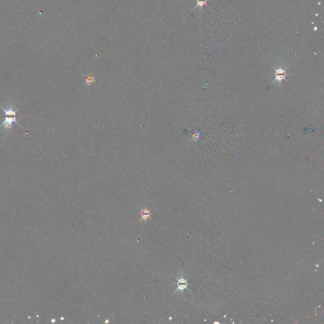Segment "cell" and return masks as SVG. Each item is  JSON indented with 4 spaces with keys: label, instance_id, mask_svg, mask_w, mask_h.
Masks as SVG:
<instances>
[{
    "label": "cell",
    "instance_id": "1",
    "mask_svg": "<svg viewBox=\"0 0 324 324\" xmlns=\"http://www.w3.org/2000/svg\"><path fill=\"white\" fill-rule=\"evenodd\" d=\"M0 107L2 108V110L4 112L5 114L4 121L2 123V124L0 125V127H4L5 129H7V130L10 131L12 128V126L14 123L17 124L20 127H22L17 120V112L18 110H15L12 106H9L5 109L2 106L0 105Z\"/></svg>",
    "mask_w": 324,
    "mask_h": 324
},
{
    "label": "cell",
    "instance_id": "2",
    "mask_svg": "<svg viewBox=\"0 0 324 324\" xmlns=\"http://www.w3.org/2000/svg\"><path fill=\"white\" fill-rule=\"evenodd\" d=\"M274 70L275 71V78L272 81V83H273V82L277 81L278 83H279L280 84H282V81L283 80H286V77L287 76V74L286 72V70L282 69L281 67H279L278 69L274 68Z\"/></svg>",
    "mask_w": 324,
    "mask_h": 324
},
{
    "label": "cell",
    "instance_id": "3",
    "mask_svg": "<svg viewBox=\"0 0 324 324\" xmlns=\"http://www.w3.org/2000/svg\"><path fill=\"white\" fill-rule=\"evenodd\" d=\"M177 285H178V288L175 291V292H176L177 291H182L184 289L186 288L187 283L186 282V280L185 279H184L183 278H178Z\"/></svg>",
    "mask_w": 324,
    "mask_h": 324
},
{
    "label": "cell",
    "instance_id": "4",
    "mask_svg": "<svg viewBox=\"0 0 324 324\" xmlns=\"http://www.w3.org/2000/svg\"><path fill=\"white\" fill-rule=\"evenodd\" d=\"M151 215H152V213H151V211L147 209V208H144V209H141V220H147V219H149L150 217H151Z\"/></svg>",
    "mask_w": 324,
    "mask_h": 324
},
{
    "label": "cell",
    "instance_id": "5",
    "mask_svg": "<svg viewBox=\"0 0 324 324\" xmlns=\"http://www.w3.org/2000/svg\"><path fill=\"white\" fill-rule=\"evenodd\" d=\"M208 1V0H197V5L193 8V10L195 8H197V7H199L201 10H202V8H203L204 5L208 6L207 5Z\"/></svg>",
    "mask_w": 324,
    "mask_h": 324
},
{
    "label": "cell",
    "instance_id": "6",
    "mask_svg": "<svg viewBox=\"0 0 324 324\" xmlns=\"http://www.w3.org/2000/svg\"><path fill=\"white\" fill-rule=\"evenodd\" d=\"M200 137H201L200 133L198 131H195L192 135V138L194 141H198L200 138Z\"/></svg>",
    "mask_w": 324,
    "mask_h": 324
},
{
    "label": "cell",
    "instance_id": "7",
    "mask_svg": "<svg viewBox=\"0 0 324 324\" xmlns=\"http://www.w3.org/2000/svg\"><path fill=\"white\" fill-rule=\"evenodd\" d=\"M94 81H95V79L91 75L88 76L87 78H86V83H87L88 84H91V83H93Z\"/></svg>",
    "mask_w": 324,
    "mask_h": 324
}]
</instances>
